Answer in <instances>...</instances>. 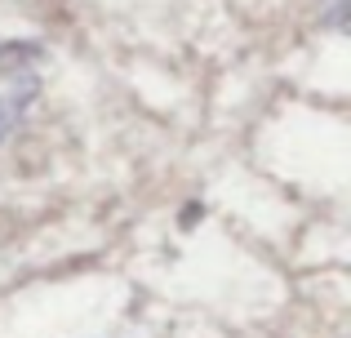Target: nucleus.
<instances>
[{"label": "nucleus", "instance_id": "1", "mask_svg": "<svg viewBox=\"0 0 351 338\" xmlns=\"http://www.w3.org/2000/svg\"><path fill=\"white\" fill-rule=\"evenodd\" d=\"M45 49L32 40H0V143L18 130L27 107L40 94Z\"/></svg>", "mask_w": 351, "mask_h": 338}]
</instances>
